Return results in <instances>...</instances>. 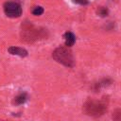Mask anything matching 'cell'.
<instances>
[{
	"mask_svg": "<svg viewBox=\"0 0 121 121\" xmlns=\"http://www.w3.org/2000/svg\"><path fill=\"white\" fill-rule=\"evenodd\" d=\"M42 36V30L34 28L30 23H25L22 26V39L27 43H32Z\"/></svg>",
	"mask_w": 121,
	"mask_h": 121,
	"instance_id": "obj_3",
	"label": "cell"
},
{
	"mask_svg": "<svg viewBox=\"0 0 121 121\" xmlns=\"http://www.w3.org/2000/svg\"><path fill=\"white\" fill-rule=\"evenodd\" d=\"M26 98H27L26 94H25V93L20 94V95H18L17 96H15V98H14V100H13V103L16 104V105H21V104H23V103L26 102Z\"/></svg>",
	"mask_w": 121,
	"mask_h": 121,
	"instance_id": "obj_7",
	"label": "cell"
},
{
	"mask_svg": "<svg viewBox=\"0 0 121 121\" xmlns=\"http://www.w3.org/2000/svg\"><path fill=\"white\" fill-rule=\"evenodd\" d=\"M63 38H64V41H65V45L67 47L72 46L75 43L76 37H75V35L72 32H69V31L68 32H65L64 35H63Z\"/></svg>",
	"mask_w": 121,
	"mask_h": 121,
	"instance_id": "obj_6",
	"label": "cell"
},
{
	"mask_svg": "<svg viewBox=\"0 0 121 121\" xmlns=\"http://www.w3.org/2000/svg\"><path fill=\"white\" fill-rule=\"evenodd\" d=\"M97 13H98L101 17H105V16H107V14H108V9H107L106 8H104V7H101V8L98 9Z\"/></svg>",
	"mask_w": 121,
	"mask_h": 121,
	"instance_id": "obj_10",
	"label": "cell"
},
{
	"mask_svg": "<svg viewBox=\"0 0 121 121\" xmlns=\"http://www.w3.org/2000/svg\"><path fill=\"white\" fill-rule=\"evenodd\" d=\"M4 11L8 17L17 18L22 14V8L16 2H6L4 5Z\"/></svg>",
	"mask_w": 121,
	"mask_h": 121,
	"instance_id": "obj_4",
	"label": "cell"
},
{
	"mask_svg": "<svg viewBox=\"0 0 121 121\" xmlns=\"http://www.w3.org/2000/svg\"><path fill=\"white\" fill-rule=\"evenodd\" d=\"M52 57L56 61H58L59 63H61L64 66L72 67L74 65L73 55L67 47L60 46L56 48L52 53Z\"/></svg>",
	"mask_w": 121,
	"mask_h": 121,
	"instance_id": "obj_2",
	"label": "cell"
},
{
	"mask_svg": "<svg viewBox=\"0 0 121 121\" xmlns=\"http://www.w3.org/2000/svg\"><path fill=\"white\" fill-rule=\"evenodd\" d=\"M108 104L105 100H87L83 105V112L85 114L93 117H99L107 111Z\"/></svg>",
	"mask_w": 121,
	"mask_h": 121,
	"instance_id": "obj_1",
	"label": "cell"
},
{
	"mask_svg": "<svg viewBox=\"0 0 121 121\" xmlns=\"http://www.w3.org/2000/svg\"><path fill=\"white\" fill-rule=\"evenodd\" d=\"M74 3L76 4H79V5H86L88 4V1L87 0H72Z\"/></svg>",
	"mask_w": 121,
	"mask_h": 121,
	"instance_id": "obj_11",
	"label": "cell"
},
{
	"mask_svg": "<svg viewBox=\"0 0 121 121\" xmlns=\"http://www.w3.org/2000/svg\"><path fill=\"white\" fill-rule=\"evenodd\" d=\"M112 119H114V120H121V109H116L112 112Z\"/></svg>",
	"mask_w": 121,
	"mask_h": 121,
	"instance_id": "obj_9",
	"label": "cell"
},
{
	"mask_svg": "<svg viewBox=\"0 0 121 121\" xmlns=\"http://www.w3.org/2000/svg\"><path fill=\"white\" fill-rule=\"evenodd\" d=\"M43 9L42 7H40V6L34 7L33 9H32V14H34V15H36V16L43 14Z\"/></svg>",
	"mask_w": 121,
	"mask_h": 121,
	"instance_id": "obj_8",
	"label": "cell"
},
{
	"mask_svg": "<svg viewBox=\"0 0 121 121\" xmlns=\"http://www.w3.org/2000/svg\"><path fill=\"white\" fill-rule=\"evenodd\" d=\"M9 53L11 55H17L20 57H26L27 55V51L22 47H17V46H10L9 47Z\"/></svg>",
	"mask_w": 121,
	"mask_h": 121,
	"instance_id": "obj_5",
	"label": "cell"
}]
</instances>
